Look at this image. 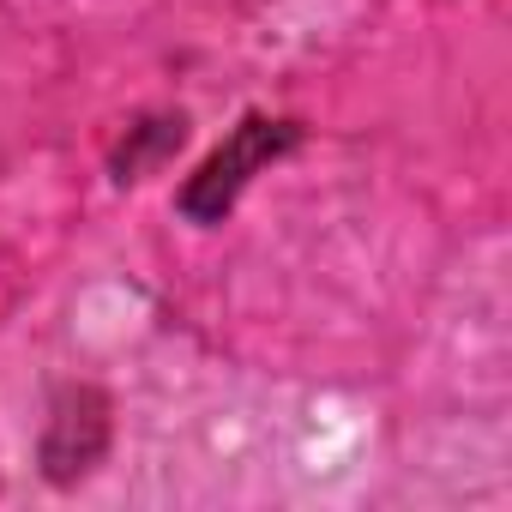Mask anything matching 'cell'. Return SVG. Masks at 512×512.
Wrapping results in <instances>:
<instances>
[{
	"label": "cell",
	"mask_w": 512,
	"mask_h": 512,
	"mask_svg": "<svg viewBox=\"0 0 512 512\" xmlns=\"http://www.w3.org/2000/svg\"><path fill=\"white\" fill-rule=\"evenodd\" d=\"M302 139H308V127L296 115H260V109H247L223 133V145L181 181V193H175L181 217L187 223H223L235 211V199L253 187V175L272 169V163H284Z\"/></svg>",
	"instance_id": "cell-1"
},
{
	"label": "cell",
	"mask_w": 512,
	"mask_h": 512,
	"mask_svg": "<svg viewBox=\"0 0 512 512\" xmlns=\"http://www.w3.org/2000/svg\"><path fill=\"white\" fill-rule=\"evenodd\" d=\"M109 446V398L97 386H61L49 434H43V470L49 482H73L85 476Z\"/></svg>",
	"instance_id": "cell-2"
},
{
	"label": "cell",
	"mask_w": 512,
	"mask_h": 512,
	"mask_svg": "<svg viewBox=\"0 0 512 512\" xmlns=\"http://www.w3.org/2000/svg\"><path fill=\"white\" fill-rule=\"evenodd\" d=\"M181 139H187V121H181V115L139 121V127H133V145H121V151H115V175H121V181H139V169H145V163H157V157H169Z\"/></svg>",
	"instance_id": "cell-3"
}]
</instances>
